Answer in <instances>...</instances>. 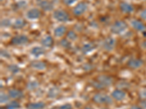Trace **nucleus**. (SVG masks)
Instances as JSON below:
<instances>
[{
    "instance_id": "nucleus-31",
    "label": "nucleus",
    "mask_w": 146,
    "mask_h": 109,
    "mask_svg": "<svg viewBox=\"0 0 146 109\" xmlns=\"http://www.w3.org/2000/svg\"><path fill=\"white\" fill-rule=\"evenodd\" d=\"M57 109H73V107L71 103L67 102V103H64V104L59 106L57 108Z\"/></svg>"
},
{
    "instance_id": "nucleus-30",
    "label": "nucleus",
    "mask_w": 146,
    "mask_h": 109,
    "mask_svg": "<svg viewBox=\"0 0 146 109\" xmlns=\"http://www.w3.org/2000/svg\"><path fill=\"white\" fill-rule=\"evenodd\" d=\"M17 7L19 9H23L24 7H26L27 6V2L26 0H21V1H18L16 3Z\"/></svg>"
},
{
    "instance_id": "nucleus-16",
    "label": "nucleus",
    "mask_w": 146,
    "mask_h": 109,
    "mask_svg": "<svg viewBox=\"0 0 146 109\" xmlns=\"http://www.w3.org/2000/svg\"><path fill=\"white\" fill-rule=\"evenodd\" d=\"M120 9L121 12L125 14H130L134 11V7L131 4L123 2L120 4Z\"/></svg>"
},
{
    "instance_id": "nucleus-6",
    "label": "nucleus",
    "mask_w": 146,
    "mask_h": 109,
    "mask_svg": "<svg viewBox=\"0 0 146 109\" xmlns=\"http://www.w3.org/2000/svg\"><path fill=\"white\" fill-rule=\"evenodd\" d=\"M88 8V5L86 2H81L77 4L75 7L73 8V14L75 16H81L87 11Z\"/></svg>"
},
{
    "instance_id": "nucleus-14",
    "label": "nucleus",
    "mask_w": 146,
    "mask_h": 109,
    "mask_svg": "<svg viewBox=\"0 0 146 109\" xmlns=\"http://www.w3.org/2000/svg\"><path fill=\"white\" fill-rule=\"evenodd\" d=\"M66 33V26L63 25L58 26L56 27L53 30V35L56 38H62L64 36L65 33Z\"/></svg>"
},
{
    "instance_id": "nucleus-19",
    "label": "nucleus",
    "mask_w": 146,
    "mask_h": 109,
    "mask_svg": "<svg viewBox=\"0 0 146 109\" xmlns=\"http://www.w3.org/2000/svg\"><path fill=\"white\" fill-rule=\"evenodd\" d=\"M95 50V45L93 43H86L81 47V52L83 54H87L92 53Z\"/></svg>"
},
{
    "instance_id": "nucleus-9",
    "label": "nucleus",
    "mask_w": 146,
    "mask_h": 109,
    "mask_svg": "<svg viewBox=\"0 0 146 109\" xmlns=\"http://www.w3.org/2000/svg\"><path fill=\"white\" fill-rule=\"evenodd\" d=\"M36 2H37L39 7L44 11L50 12L53 10L54 5H53V2H50L48 0H36Z\"/></svg>"
},
{
    "instance_id": "nucleus-7",
    "label": "nucleus",
    "mask_w": 146,
    "mask_h": 109,
    "mask_svg": "<svg viewBox=\"0 0 146 109\" xmlns=\"http://www.w3.org/2000/svg\"><path fill=\"white\" fill-rule=\"evenodd\" d=\"M115 45H116V40L113 37H108L102 42L103 49L107 52L113 51L115 47Z\"/></svg>"
},
{
    "instance_id": "nucleus-23",
    "label": "nucleus",
    "mask_w": 146,
    "mask_h": 109,
    "mask_svg": "<svg viewBox=\"0 0 146 109\" xmlns=\"http://www.w3.org/2000/svg\"><path fill=\"white\" fill-rule=\"evenodd\" d=\"M59 93V90L56 87H52L48 90V97L50 98H54L57 97Z\"/></svg>"
},
{
    "instance_id": "nucleus-40",
    "label": "nucleus",
    "mask_w": 146,
    "mask_h": 109,
    "mask_svg": "<svg viewBox=\"0 0 146 109\" xmlns=\"http://www.w3.org/2000/svg\"><path fill=\"white\" fill-rule=\"evenodd\" d=\"M0 109H6V108H0Z\"/></svg>"
},
{
    "instance_id": "nucleus-34",
    "label": "nucleus",
    "mask_w": 146,
    "mask_h": 109,
    "mask_svg": "<svg viewBox=\"0 0 146 109\" xmlns=\"http://www.w3.org/2000/svg\"><path fill=\"white\" fill-rule=\"evenodd\" d=\"M140 18H141L142 19L146 20V8L140 12Z\"/></svg>"
},
{
    "instance_id": "nucleus-38",
    "label": "nucleus",
    "mask_w": 146,
    "mask_h": 109,
    "mask_svg": "<svg viewBox=\"0 0 146 109\" xmlns=\"http://www.w3.org/2000/svg\"><path fill=\"white\" fill-rule=\"evenodd\" d=\"M86 109H94V108H91V107H87Z\"/></svg>"
},
{
    "instance_id": "nucleus-37",
    "label": "nucleus",
    "mask_w": 146,
    "mask_h": 109,
    "mask_svg": "<svg viewBox=\"0 0 146 109\" xmlns=\"http://www.w3.org/2000/svg\"><path fill=\"white\" fill-rule=\"evenodd\" d=\"M131 109H145L144 108L142 107L141 106H132L131 107Z\"/></svg>"
},
{
    "instance_id": "nucleus-24",
    "label": "nucleus",
    "mask_w": 146,
    "mask_h": 109,
    "mask_svg": "<svg viewBox=\"0 0 146 109\" xmlns=\"http://www.w3.org/2000/svg\"><path fill=\"white\" fill-rule=\"evenodd\" d=\"M38 87H39V82L38 81H35V80L30 81L27 84V89L30 91L35 90V89H37Z\"/></svg>"
},
{
    "instance_id": "nucleus-20",
    "label": "nucleus",
    "mask_w": 146,
    "mask_h": 109,
    "mask_svg": "<svg viewBox=\"0 0 146 109\" xmlns=\"http://www.w3.org/2000/svg\"><path fill=\"white\" fill-rule=\"evenodd\" d=\"M46 106L45 102H29L27 105V109H44Z\"/></svg>"
},
{
    "instance_id": "nucleus-8",
    "label": "nucleus",
    "mask_w": 146,
    "mask_h": 109,
    "mask_svg": "<svg viewBox=\"0 0 146 109\" xmlns=\"http://www.w3.org/2000/svg\"><path fill=\"white\" fill-rule=\"evenodd\" d=\"M25 16L29 20H36L41 17V12L37 8H31L27 10Z\"/></svg>"
},
{
    "instance_id": "nucleus-25",
    "label": "nucleus",
    "mask_w": 146,
    "mask_h": 109,
    "mask_svg": "<svg viewBox=\"0 0 146 109\" xmlns=\"http://www.w3.org/2000/svg\"><path fill=\"white\" fill-rule=\"evenodd\" d=\"M11 26H13V24H12L11 20L9 18H4L1 20V26L3 27V28H9Z\"/></svg>"
},
{
    "instance_id": "nucleus-18",
    "label": "nucleus",
    "mask_w": 146,
    "mask_h": 109,
    "mask_svg": "<svg viewBox=\"0 0 146 109\" xmlns=\"http://www.w3.org/2000/svg\"><path fill=\"white\" fill-rule=\"evenodd\" d=\"M31 67L34 69L38 70V71H43L46 68L47 66L45 63L42 61H40V60H36V61H33L31 63Z\"/></svg>"
},
{
    "instance_id": "nucleus-1",
    "label": "nucleus",
    "mask_w": 146,
    "mask_h": 109,
    "mask_svg": "<svg viewBox=\"0 0 146 109\" xmlns=\"http://www.w3.org/2000/svg\"><path fill=\"white\" fill-rule=\"evenodd\" d=\"M113 83V79L105 75H101L96 78V79L93 82V85L94 87L102 89V88L108 87L110 86Z\"/></svg>"
},
{
    "instance_id": "nucleus-39",
    "label": "nucleus",
    "mask_w": 146,
    "mask_h": 109,
    "mask_svg": "<svg viewBox=\"0 0 146 109\" xmlns=\"http://www.w3.org/2000/svg\"><path fill=\"white\" fill-rule=\"evenodd\" d=\"M53 1H54V2H58V0H53Z\"/></svg>"
},
{
    "instance_id": "nucleus-29",
    "label": "nucleus",
    "mask_w": 146,
    "mask_h": 109,
    "mask_svg": "<svg viewBox=\"0 0 146 109\" xmlns=\"http://www.w3.org/2000/svg\"><path fill=\"white\" fill-rule=\"evenodd\" d=\"M60 45L64 48V49H69L71 47V44L67 39H62L60 41Z\"/></svg>"
},
{
    "instance_id": "nucleus-10",
    "label": "nucleus",
    "mask_w": 146,
    "mask_h": 109,
    "mask_svg": "<svg viewBox=\"0 0 146 109\" xmlns=\"http://www.w3.org/2000/svg\"><path fill=\"white\" fill-rule=\"evenodd\" d=\"M111 97L116 101H122L126 98V93L122 89H116L111 93Z\"/></svg>"
},
{
    "instance_id": "nucleus-15",
    "label": "nucleus",
    "mask_w": 146,
    "mask_h": 109,
    "mask_svg": "<svg viewBox=\"0 0 146 109\" xmlns=\"http://www.w3.org/2000/svg\"><path fill=\"white\" fill-rule=\"evenodd\" d=\"M10 98L12 99H21L23 98V93L21 90L17 89H11L8 91V93Z\"/></svg>"
},
{
    "instance_id": "nucleus-22",
    "label": "nucleus",
    "mask_w": 146,
    "mask_h": 109,
    "mask_svg": "<svg viewBox=\"0 0 146 109\" xmlns=\"http://www.w3.org/2000/svg\"><path fill=\"white\" fill-rule=\"evenodd\" d=\"M5 108L6 109H19L21 108V105L18 101L12 100L7 103Z\"/></svg>"
},
{
    "instance_id": "nucleus-12",
    "label": "nucleus",
    "mask_w": 146,
    "mask_h": 109,
    "mask_svg": "<svg viewBox=\"0 0 146 109\" xmlns=\"http://www.w3.org/2000/svg\"><path fill=\"white\" fill-rule=\"evenodd\" d=\"M40 43H41V45L44 47L50 48L53 47L54 41H53V39L51 36H50V35H45V36H44L41 39Z\"/></svg>"
},
{
    "instance_id": "nucleus-2",
    "label": "nucleus",
    "mask_w": 146,
    "mask_h": 109,
    "mask_svg": "<svg viewBox=\"0 0 146 109\" xmlns=\"http://www.w3.org/2000/svg\"><path fill=\"white\" fill-rule=\"evenodd\" d=\"M95 103L100 105H110L113 103V99L111 96L104 93H96L92 98Z\"/></svg>"
},
{
    "instance_id": "nucleus-41",
    "label": "nucleus",
    "mask_w": 146,
    "mask_h": 109,
    "mask_svg": "<svg viewBox=\"0 0 146 109\" xmlns=\"http://www.w3.org/2000/svg\"><path fill=\"white\" fill-rule=\"evenodd\" d=\"M2 1H4V0H1V2H2Z\"/></svg>"
},
{
    "instance_id": "nucleus-35",
    "label": "nucleus",
    "mask_w": 146,
    "mask_h": 109,
    "mask_svg": "<svg viewBox=\"0 0 146 109\" xmlns=\"http://www.w3.org/2000/svg\"><path fill=\"white\" fill-rule=\"evenodd\" d=\"M1 54H2V57H4V58H5V56L7 55L8 58H10V53H8L7 52L5 51V50H3V51H1Z\"/></svg>"
},
{
    "instance_id": "nucleus-4",
    "label": "nucleus",
    "mask_w": 146,
    "mask_h": 109,
    "mask_svg": "<svg viewBox=\"0 0 146 109\" xmlns=\"http://www.w3.org/2000/svg\"><path fill=\"white\" fill-rule=\"evenodd\" d=\"M53 18L54 20L61 23H66L70 19L69 14L63 10H55L53 13Z\"/></svg>"
},
{
    "instance_id": "nucleus-33",
    "label": "nucleus",
    "mask_w": 146,
    "mask_h": 109,
    "mask_svg": "<svg viewBox=\"0 0 146 109\" xmlns=\"http://www.w3.org/2000/svg\"><path fill=\"white\" fill-rule=\"evenodd\" d=\"M78 0H63V2L65 5L71 6L73 4H75Z\"/></svg>"
},
{
    "instance_id": "nucleus-36",
    "label": "nucleus",
    "mask_w": 146,
    "mask_h": 109,
    "mask_svg": "<svg viewBox=\"0 0 146 109\" xmlns=\"http://www.w3.org/2000/svg\"><path fill=\"white\" fill-rule=\"evenodd\" d=\"M140 106H141L143 108H144L145 109H146V99L143 100V101L140 102Z\"/></svg>"
},
{
    "instance_id": "nucleus-21",
    "label": "nucleus",
    "mask_w": 146,
    "mask_h": 109,
    "mask_svg": "<svg viewBox=\"0 0 146 109\" xmlns=\"http://www.w3.org/2000/svg\"><path fill=\"white\" fill-rule=\"evenodd\" d=\"M26 26H27V22L25 20H23L22 18H18L14 21L13 24V28L14 29H22Z\"/></svg>"
},
{
    "instance_id": "nucleus-11",
    "label": "nucleus",
    "mask_w": 146,
    "mask_h": 109,
    "mask_svg": "<svg viewBox=\"0 0 146 109\" xmlns=\"http://www.w3.org/2000/svg\"><path fill=\"white\" fill-rule=\"evenodd\" d=\"M30 54L35 58H40L45 54V50L42 47L35 46L30 50Z\"/></svg>"
},
{
    "instance_id": "nucleus-26",
    "label": "nucleus",
    "mask_w": 146,
    "mask_h": 109,
    "mask_svg": "<svg viewBox=\"0 0 146 109\" xmlns=\"http://www.w3.org/2000/svg\"><path fill=\"white\" fill-rule=\"evenodd\" d=\"M10 98L8 94H6V93H1V95H0V102H1L2 104L8 102Z\"/></svg>"
},
{
    "instance_id": "nucleus-27",
    "label": "nucleus",
    "mask_w": 146,
    "mask_h": 109,
    "mask_svg": "<svg viewBox=\"0 0 146 109\" xmlns=\"http://www.w3.org/2000/svg\"><path fill=\"white\" fill-rule=\"evenodd\" d=\"M67 39L70 41H75V40L78 39V34L75 33V32H73V31H70V32L67 33Z\"/></svg>"
},
{
    "instance_id": "nucleus-17",
    "label": "nucleus",
    "mask_w": 146,
    "mask_h": 109,
    "mask_svg": "<svg viewBox=\"0 0 146 109\" xmlns=\"http://www.w3.org/2000/svg\"><path fill=\"white\" fill-rule=\"evenodd\" d=\"M131 26L134 29L137 31V32H144L145 30L146 29V27L144 23L138 20H131Z\"/></svg>"
},
{
    "instance_id": "nucleus-5",
    "label": "nucleus",
    "mask_w": 146,
    "mask_h": 109,
    "mask_svg": "<svg viewBox=\"0 0 146 109\" xmlns=\"http://www.w3.org/2000/svg\"><path fill=\"white\" fill-rule=\"evenodd\" d=\"M29 41V39L27 35L19 34L13 36L10 41V43L13 45H15V46H21V45L27 44Z\"/></svg>"
},
{
    "instance_id": "nucleus-13",
    "label": "nucleus",
    "mask_w": 146,
    "mask_h": 109,
    "mask_svg": "<svg viewBox=\"0 0 146 109\" xmlns=\"http://www.w3.org/2000/svg\"><path fill=\"white\" fill-rule=\"evenodd\" d=\"M127 65L129 68H133V69H137L143 66V61L138 58H131L128 61Z\"/></svg>"
},
{
    "instance_id": "nucleus-3",
    "label": "nucleus",
    "mask_w": 146,
    "mask_h": 109,
    "mask_svg": "<svg viewBox=\"0 0 146 109\" xmlns=\"http://www.w3.org/2000/svg\"><path fill=\"white\" fill-rule=\"evenodd\" d=\"M128 26L126 22L123 20H116L110 27V32L112 33L119 35L127 29Z\"/></svg>"
},
{
    "instance_id": "nucleus-28",
    "label": "nucleus",
    "mask_w": 146,
    "mask_h": 109,
    "mask_svg": "<svg viewBox=\"0 0 146 109\" xmlns=\"http://www.w3.org/2000/svg\"><path fill=\"white\" fill-rule=\"evenodd\" d=\"M8 70L12 73V74H17V73L19 72L21 69H20V68H19V67L17 66V65L13 64V65H10V66H9Z\"/></svg>"
},
{
    "instance_id": "nucleus-32",
    "label": "nucleus",
    "mask_w": 146,
    "mask_h": 109,
    "mask_svg": "<svg viewBox=\"0 0 146 109\" xmlns=\"http://www.w3.org/2000/svg\"><path fill=\"white\" fill-rule=\"evenodd\" d=\"M139 98L143 100L146 99V88H143V89H140L139 92Z\"/></svg>"
}]
</instances>
